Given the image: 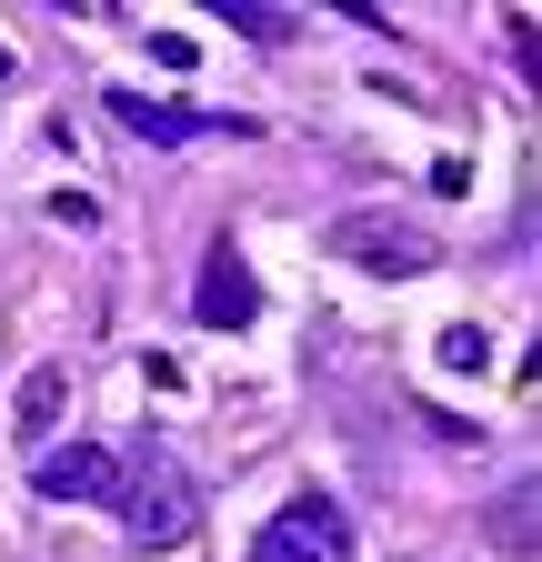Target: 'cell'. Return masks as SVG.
<instances>
[{"mask_svg":"<svg viewBox=\"0 0 542 562\" xmlns=\"http://www.w3.org/2000/svg\"><path fill=\"white\" fill-rule=\"evenodd\" d=\"M111 513H121V532L142 542V552H151V542H191V532H201L191 472H181L161 442H131V452H121V503H111Z\"/></svg>","mask_w":542,"mask_h":562,"instance_id":"6da1fadb","label":"cell"},{"mask_svg":"<svg viewBox=\"0 0 542 562\" xmlns=\"http://www.w3.org/2000/svg\"><path fill=\"white\" fill-rule=\"evenodd\" d=\"M321 251H331V261H362V271H382V281H413V271L442 261V241H432L422 222H402V211H342V222H321Z\"/></svg>","mask_w":542,"mask_h":562,"instance_id":"7a4b0ae2","label":"cell"},{"mask_svg":"<svg viewBox=\"0 0 542 562\" xmlns=\"http://www.w3.org/2000/svg\"><path fill=\"white\" fill-rule=\"evenodd\" d=\"M241 562H352V522H342L331 492H292V503L251 532Z\"/></svg>","mask_w":542,"mask_h":562,"instance_id":"3957f363","label":"cell"},{"mask_svg":"<svg viewBox=\"0 0 542 562\" xmlns=\"http://www.w3.org/2000/svg\"><path fill=\"white\" fill-rule=\"evenodd\" d=\"M31 482H41V503H101V513H111V503H121V452H111V442L41 452V472H31Z\"/></svg>","mask_w":542,"mask_h":562,"instance_id":"277c9868","label":"cell"},{"mask_svg":"<svg viewBox=\"0 0 542 562\" xmlns=\"http://www.w3.org/2000/svg\"><path fill=\"white\" fill-rule=\"evenodd\" d=\"M191 312H201V331H241V322L261 312V281H251V261H241L232 241H212V261H201V292H191Z\"/></svg>","mask_w":542,"mask_h":562,"instance_id":"5b68a950","label":"cell"},{"mask_svg":"<svg viewBox=\"0 0 542 562\" xmlns=\"http://www.w3.org/2000/svg\"><path fill=\"white\" fill-rule=\"evenodd\" d=\"M60 412H71V372H60V362H31L21 392H11V432H21V442H50Z\"/></svg>","mask_w":542,"mask_h":562,"instance_id":"8992f818","label":"cell"},{"mask_svg":"<svg viewBox=\"0 0 542 562\" xmlns=\"http://www.w3.org/2000/svg\"><path fill=\"white\" fill-rule=\"evenodd\" d=\"M101 111H111V121H131L142 140H191L201 121H212V111H191V101H151V91H111Z\"/></svg>","mask_w":542,"mask_h":562,"instance_id":"52a82bcc","label":"cell"},{"mask_svg":"<svg viewBox=\"0 0 542 562\" xmlns=\"http://www.w3.org/2000/svg\"><path fill=\"white\" fill-rule=\"evenodd\" d=\"M442 372H462V382H483V372H493V331H472V322H452V331H442Z\"/></svg>","mask_w":542,"mask_h":562,"instance_id":"ba28073f","label":"cell"},{"mask_svg":"<svg viewBox=\"0 0 542 562\" xmlns=\"http://www.w3.org/2000/svg\"><path fill=\"white\" fill-rule=\"evenodd\" d=\"M41 201H50V222H60V232H101V201H91L81 181H60V191H41Z\"/></svg>","mask_w":542,"mask_h":562,"instance_id":"9c48e42d","label":"cell"},{"mask_svg":"<svg viewBox=\"0 0 542 562\" xmlns=\"http://www.w3.org/2000/svg\"><path fill=\"white\" fill-rule=\"evenodd\" d=\"M222 21H241L251 41H292V11H271V0H222Z\"/></svg>","mask_w":542,"mask_h":562,"instance_id":"30bf717a","label":"cell"},{"mask_svg":"<svg viewBox=\"0 0 542 562\" xmlns=\"http://www.w3.org/2000/svg\"><path fill=\"white\" fill-rule=\"evenodd\" d=\"M142 50H151V60H161V70H191V60H201V41H191V31H151V41H142Z\"/></svg>","mask_w":542,"mask_h":562,"instance_id":"8fae6325","label":"cell"},{"mask_svg":"<svg viewBox=\"0 0 542 562\" xmlns=\"http://www.w3.org/2000/svg\"><path fill=\"white\" fill-rule=\"evenodd\" d=\"M142 382H151V392H161V402H181V392H191V372H181V362H171V351H151V362H142Z\"/></svg>","mask_w":542,"mask_h":562,"instance_id":"7c38bea8","label":"cell"},{"mask_svg":"<svg viewBox=\"0 0 542 562\" xmlns=\"http://www.w3.org/2000/svg\"><path fill=\"white\" fill-rule=\"evenodd\" d=\"M0 81H11V41H0Z\"/></svg>","mask_w":542,"mask_h":562,"instance_id":"4fadbf2b","label":"cell"}]
</instances>
